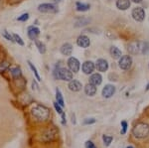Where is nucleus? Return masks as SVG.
<instances>
[{"label": "nucleus", "mask_w": 149, "mask_h": 148, "mask_svg": "<svg viewBox=\"0 0 149 148\" xmlns=\"http://www.w3.org/2000/svg\"><path fill=\"white\" fill-rule=\"evenodd\" d=\"M31 114L38 121H46L51 115L50 109L45 106H42V104H37V106L33 107L31 109Z\"/></svg>", "instance_id": "nucleus-1"}, {"label": "nucleus", "mask_w": 149, "mask_h": 148, "mask_svg": "<svg viewBox=\"0 0 149 148\" xmlns=\"http://www.w3.org/2000/svg\"><path fill=\"white\" fill-rule=\"evenodd\" d=\"M132 134L135 138L143 139L149 135V125L145 122H138L132 128Z\"/></svg>", "instance_id": "nucleus-2"}, {"label": "nucleus", "mask_w": 149, "mask_h": 148, "mask_svg": "<svg viewBox=\"0 0 149 148\" xmlns=\"http://www.w3.org/2000/svg\"><path fill=\"white\" fill-rule=\"evenodd\" d=\"M54 77L57 80L66 81V82H70L73 80V73L66 68H56L54 70Z\"/></svg>", "instance_id": "nucleus-3"}, {"label": "nucleus", "mask_w": 149, "mask_h": 148, "mask_svg": "<svg viewBox=\"0 0 149 148\" xmlns=\"http://www.w3.org/2000/svg\"><path fill=\"white\" fill-rule=\"evenodd\" d=\"M57 135H58V130L55 127H51L45 131V133L42 136V139H43V141H45V142H49V141L51 142L53 140L56 139Z\"/></svg>", "instance_id": "nucleus-4"}, {"label": "nucleus", "mask_w": 149, "mask_h": 148, "mask_svg": "<svg viewBox=\"0 0 149 148\" xmlns=\"http://www.w3.org/2000/svg\"><path fill=\"white\" fill-rule=\"evenodd\" d=\"M38 11L42 13H55L57 12V7L51 3H43L38 6Z\"/></svg>", "instance_id": "nucleus-5"}, {"label": "nucleus", "mask_w": 149, "mask_h": 148, "mask_svg": "<svg viewBox=\"0 0 149 148\" xmlns=\"http://www.w3.org/2000/svg\"><path fill=\"white\" fill-rule=\"evenodd\" d=\"M131 64H132V59L128 55H127V56H122L119 58L118 65H119V68L122 69V70H128L131 67Z\"/></svg>", "instance_id": "nucleus-6"}, {"label": "nucleus", "mask_w": 149, "mask_h": 148, "mask_svg": "<svg viewBox=\"0 0 149 148\" xmlns=\"http://www.w3.org/2000/svg\"><path fill=\"white\" fill-rule=\"evenodd\" d=\"M132 17L135 21L137 22H141V21L144 20L145 18V12H144L143 8L141 7H136L132 10Z\"/></svg>", "instance_id": "nucleus-7"}, {"label": "nucleus", "mask_w": 149, "mask_h": 148, "mask_svg": "<svg viewBox=\"0 0 149 148\" xmlns=\"http://www.w3.org/2000/svg\"><path fill=\"white\" fill-rule=\"evenodd\" d=\"M68 67L69 70L72 72V73H78L79 70H80V62L77 58H74V57H71L68 60Z\"/></svg>", "instance_id": "nucleus-8"}, {"label": "nucleus", "mask_w": 149, "mask_h": 148, "mask_svg": "<svg viewBox=\"0 0 149 148\" xmlns=\"http://www.w3.org/2000/svg\"><path fill=\"white\" fill-rule=\"evenodd\" d=\"M115 87L112 85H105L104 88L102 89V97H105V99H109V97H111L112 95L115 94Z\"/></svg>", "instance_id": "nucleus-9"}, {"label": "nucleus", "mask_w": 149, "mask_h": 148, "mask_svg": "<svg viewBox=\"0 0 149 148\" xmlns=\"http://www.w3.org/2000/svg\"><path fill=\"white\" fill-rule=\"evenodd\" d=\"M95 66L92 61H86L83 64V66H81V70H83V72L86 75L92 74L93 72L95 71Z\"/></svg>", "instance_id": "nucleus-10"}, {"label": "nucleus", "mask_w": 149, "mask_h": 148, "mask_svg": "<svg viewBox=\"0 0 149 148\" xmlns=\"http://www.w3.org/2000/svg\"><path fill=\"white\" fill-rule=\"evenodd\" d=\"M77 44H78V46H80L81 48H88L91 45L90 38L86 35H81L78 38V40H77Z\"/></svg>", "instance_id": "nucleus-11"}, {"label": "nucleus", "mask_w": 149, "mask_h": 148, "mask_svg": "<svg viewBox=\"0 0 149 148\" xmlns=\"http://www.w3.org/2000/svg\"><path fill=\"white\" fill-rule=\"evenodd\" d=\"M68 88H69L70 90L76 92H80V90H81V88H83V85H81V83L79 82V81L72 80V81H70Z\"/></svg>", "instance_id": "nucleus-12"}, {"label": "nucleus", "mask_w": 149, "mask_h": 148, "mask_svg": "<svg viewBox=\"0 0 149 148\" xmlns=\"http://www.w3.org/2000/svg\"><path fill=\"white\" fill-rule=\"evenodd\" d=\"M39 35H40L39 28L35 27V26H31V27L28 28V37L30 38L31 40H33V41L37 40V38Z\"/></svg>", "instance_id": "nucleus-13"}, {"label": "nucleus", "mask_w": 149, "mask_h": 148, "mask_svg": "<svg viewBox=\"0 0 149 148\" xmlns=\"http://www.w3.org/2000/svg\"><path fill=\"white\" fill-rule=\"evenodd\" d=\"M95 67H97L98 72H107V69H109V64H107V60L98 59L97 61V64H95Z\"/></svg>", "instance_id": "nucleus-14"}, {"label": "nucleus", "mask_w": 149, "mask_h": 148, "mask_svg": "<svg viewBox=\"0 0 149 148\" xmlns=\"http://www.w3.org/2000/svg\"><path fill=\"white\" fill-rule=\"evenodd\" d=\"M102 77L100 74H93L90 77V83L95 85V87L100 85V83H102Z\"/></svg>", "instance_id": "nucleus-15"}, {"label": "nucleus", "mask_w": 149, "mask_h": 148, "mask_svg": "<svg viewBox=\"0 0 149 148\" xmlns=\"http://www.w3.org/2000/svg\"><path fill=\"white\" fill-rule=\"evenodd\" d=\"M61 53L64 56H71L72 53H73V46L70 43H65L61 47Z\"/></svg>", "instance_id": "nucleus-16"}, {"label": "nucleus", "mask_w": 149, "mask_h": 148, "mask_svg": "<svg viewBox=\"0 0 149 148\" xmlns=\"http://www.w3.org/2000/svg\"><path fill=\"white\" fill-rule=\"evenodd\" d=\"M116 7L119 10H127L130 7V0H117Z\"/></svg>", "instance_id": "nucleus-17"}, {"label": "nucleus", "mask_w": 149, "mask_h": 148, "mask_svg": "<svg viewBox=\"0 0 149 148\" xmlns=\"http://www.w3.org/2000/svg\"><path fill=\"white\" fill-rule=\"evenodd\" d=\"M97 87L95 85H92V83H88V85L85 87V92L86 95L88 97H93L95 94H97Z\"/></svg>", "instance_id": "nucleus-18"}, {"label": "nucleus", "mask_w": 149, "mask_h": 148, "mask_svg": "<svg viewBox=\"0 0 149 148\" xmlns=\"http://www.w3.org/2000/svg\"><path fill=\"white\" fill-rule=\"evenodd\" d=\"M139 43H140V42H136L135 41V42H131L130 44L128 45L129 53L133 54V55L140 53V52H139Z\"/></svg>", "instance_id": "nucleus-19"}, {"label": "nucleus", "mask_w": 149, "mask_h": 148, "mask_svg": "<svg viewBox=\"0 0 149 148\" xmlns=\"http://www.w3.org/2000/svg\"><path fill=\"white\" fill-rule=\"evenodd\" d=\"M109 52L113 59H119L121 57V51L116 47H111L109 50Z\"/></svg>", "instance_id": "nucleus-20"}, {"label": "nucleus", "mask_w": 149, "mask_h": 148, "mask_svg": "<svg viewBox=\"0 0 149 148\" xmlns=\"http://www.w3.org/2000/svg\"><path fill=\"white\" fill-rule=\"evenodd\" d=\"M139 52L141 54H147L149 52V43L148 42L139 43Z\"/></svg>", "instance_id": "nucleus-21"}, {"label": "nucleus", "mask_w": 149, "mask_h": 148, "mask_svg": "<svg viewBox=\"0 0 149 148\" xmlns=\"http://www.w3.org/2000/svg\"><path fill=\"white\" fill-rule=\"evenodd\" d=\"M56 101L58 104H60L62 107L65 106V101H64V99H63V95H62V92L61 90L59 89L56 90Z\"/></svg>", "instance_id": "nucleus-22"}, {"label": "nucleus", "mask_w": 149, "mask_h": 148, "mask_svg": "<svg viewBox=\"0 0 149 148\" xmlns=\"http://www.w3.org/2000/svg\"><path fill=\"white\" fill-rule=\"evenodd\" d=\"M76 6H77V10H78V11H81V12L88 11V9L91 8L90 4H85V3H81V2H77Z\"/></svg>", "instance_id": "nucleus-23"}, {"label": "nucleus", "mask_w": 149, "mask_h": 148, "mask_svg": "<svg viewBox=\"0 0 149 148\" xmlns=\"http://www.w3.org/2000/svg\"><path fill=\"white\" fill-rule=\"evenodd\" d=\"M90 23V20L88 18H78L76 21V27H81V26H86Z\"/></svg>", "instance_id": "nucleus-24"}, {"label": "nucleus", "mask_w": 149, "mask_h": 148, "mask_svg": "<svg viewBox=\"0 0 149 148\" xmlns=\"http://www.w3.org/2000/svg\"><path fill=\"white\" fill-rule=\"evenodd\" d=\"M10 73L12 75V77L15 78V79H18L21 77V70L19 68H11L10 69Z\"/></svg>", "instance_id": "nucleus-25"}, {"label": "nucleus", "mask_w": 149, "mask_h": 148, "mask_svg": "<svg viewBox=\"0 0 149 148\" xmlns=\"http://www.w3.org/2000/svg\"><path fill=\"white\" fill-rule=\"evenodd\" d=\"M35 44H36V47L38 48V51H39L41 54H44L45 52H46V47H45V45L43 44L42 42L35 40Z\"/></svg>", "instance_id": "nucleus-26"}, {"label": "nucleus", "mask_w": 149, "mask_h": 148, "mask_svg": "<svg viewBox=\"0 0 149 148\" xmlns=\"http://www.w3.org/2000/svg\"><path fill=\"white\" fill-rule=\"evenodd\" d=\"M102 140H103V143H104L105 146H109L110 143L112 142V140H113V137L111 136V135H102Z\"/></svg>", "instance_id": "nucleus-27"}, {"label": "nucleus", "mask_w": 149, "mask_h": 148, "mask_svg": "<svg viewBox=\"0 0 149 148\" xmlns=\"http://www.w3.org/2000/svg\"><path fill=\"white\" fill-rule=\"evenodd\" d=\"M28 64H29V67H30V69L33 71V73H34V75H35V77L36 79H37L38 81H41V78H40V76H39V74H38V72H37V69H36V67L33 65L31 62H28Z\"/></svg>", "instance_id": "nucleus-28"}, {"label": "nucleus", "mask_w": 149, "mask_h": 148, "mask_svg": "<svg viewBox=\"0 0 149 148\" xmlns=\"http://www.w3.org/2000/svg\"><path fill=\"white\" fill-rule=\"evenodd\" d=\"M9 62H7V61H5V62H2V63H0V73H3L4 71H6L7 69L9 68Z\"/></svg>", "instance_id": "nucleus-29"}, {"label": "nucleus", "mask_w": 149, "mask_h": 148, "mask_svg": "<svg viewBox=\"0 0 149 148\" xmlns=\"http://www.w3.org/2000/svg\"><path fill=\"white\" fill-rule=\"evenodd\" d=\"M121 127H122V129L120 131V133H121V135H124L126 133L127 127H128V124H127V122H126L125 120H122L121 121Z\"/></svg>", "instance_id": "nucleus-30"}, {"label": "nucleus", "mask_w": 149, "mask_h": 148, "mask_svg": "<svg viewBox=\"0 0 149 148\" xmlns=\"http://www.w3.org/2000/svg\"><path fill=\"white\" fill-rule=\"evenodd\" d=\"M12 37H13V39L15 40L16 43H18V44L21 45V46H24V42H23V40L21 39L20 36H18L17 34H13L12 35Z\"/></svg>", "instance_id": "nucleus-31"}, {"label": "nucleus", "mask_w": 149, "mask_h": 148, "mask_svg": "<svg viewBox=\"0 0 149 148\" xmlns=\"http://www.w3.org/2000/svg\"><path fill=\"white\" fill-rule=\"evenodd\" d=\"M53 106H54V107H55V109H56V111L59 114H62L64 113L63 111V107H62L61 106H60V104H57V101H54L53 102Z\"/></svg>", "instance_id": "nucleus-32"}, {"label": "nucleus", "mask_w": 149, "mask_h": 148, "mask_svg": "<svg viewBox=\"0 0 149 148\" xmlns=\"http://www.w3.org/2000/svg\"><path fill=\"white\" fill-rule=\"evenodd\" d=\"M85 147L86 148H97L95 146V144L93 143L92 140H88V141H86L85 143Z\"/></svg>", "instance_id": "nucleus-33"}, {"label": "nucleus", "mask_w": 149, "mask_h": 148, "mask_svg": "<svg viewBox=\"0 0 149 148\" xmlns=\"http://www.w3.org/2000/svg\"><path fill=\"white\" fill-rule=\"evenodd\" d=\"M95 118H86L85 120H84V124L85 125H88V124H93V123H95Z\"/></svg>", "instance_id": "nucleus-34"}, {"label": "nucleus", "mask_w": 149, "mask_h": 148, "mask_svg": "<svg viewBox=\"0 0 149 148\" xmlns=\"http://www.w3.org/2000/svg\"><path fill=\"white\" fill-rule=\"evenodd\" d=\"M28 19H29V14L25 13V14H23V15H21L20 17H18L17 20L18 21H22V22H25V21H27Z\"/></svg>", "instance_id": "nucleus-35"}, {"label": "nucleus", "mask_w": 149, "mask_h": 148, "mask_svg": "<svg viewBox=\"0 0 149 148\" xmlns=\"http://www.w3.org/2000/svg\"><path fill=\"white\" fill-rule=\"evenodd\" d=\"M3 36L6 38L7 40H9V41H11V42H14V39H13V37L10 35V34H8L7 33V31H3Z\"/></svg>", "instance_id": "nucleus-36"}, {"label": "nucleus", "mask_w": 149, "mask_h": 148, "mask_svg": "<svg viewBox=\"0 0 149 148\" xmlns=\"http://www.w3.org/2000/svg\"><path fill=\"white\" fill-rule=\"evenodd\" d=\"M61 116H62V124L63 125H66V123H67V121H66V115H65V113H63L61 114Z\"/></svg>", "instance_id": "nucleus-37"}, {"label": "nucleus", "mask_w": 149, "mask_h": 148, "mask_svg": "<svg viewBox=\"0 0 149 148\" xmlns=\"http://www.w3.org/2000/svg\"><path fill=\"white\" fill-rule=\"evenodd\" d=\"M132 1H133L134 3H140V2L142 1V0H132Z\"/></svg>", "instance_id": "nucleus-38"}, {"label": "nucleus", "mask_w": 149, "mask_h": 148, "mask_svg": "<svg viewBox=\"0 0 149 148\" xmlns=\"http://www.w3.org/2000/svg\"><path fill=\"white\" fill-rule=\"evenodd\" d=\"M72 122H73L74 124H76V119H74V115H73V119H72Z\"/></svg>", "instance_id": "nucleus-39"}, {"label": "nucleus", "mask_w": 149, "mask_h": 148, "mask_svg": "<svg viewBox=\"0 0 149 148\" xmlns=\"http://www.w3.org/2000/svg\"><path fill=\"white\" fill-rule=\"evenodd\" d=\"M145 90H149V83H148L147 87H146V89H145Z\"/></svg>", "instance_id": "nucleus-40"}, {"label": "nucleus", "mask_w": 149, "mask_h": 148, "mask_svg": "<svg viewBox=\"0 0 149 148\" xmlns=\"http://www.w3.org/2000/svg\"><path fill=\"white\" fill-rule=\"evenodd\" d=\"M126 148H134V147L133 146H127Z\"/></svg>", "instance_id": "nucleus-41"}, {"label": "nucleus", "mask_w": 149, "mask_h": 148, "mask_svg": "<svg viewBox=\"0 0 149 148\" xmlns=\"http://www.w3.org/2000/svg\"><path fill=\"white\" fill-rule=\"evenodd\" d=\"M60 1V0H55V2H59Z\"/></svg>", "instance_id": "nucleus-42"}]
</instances>
